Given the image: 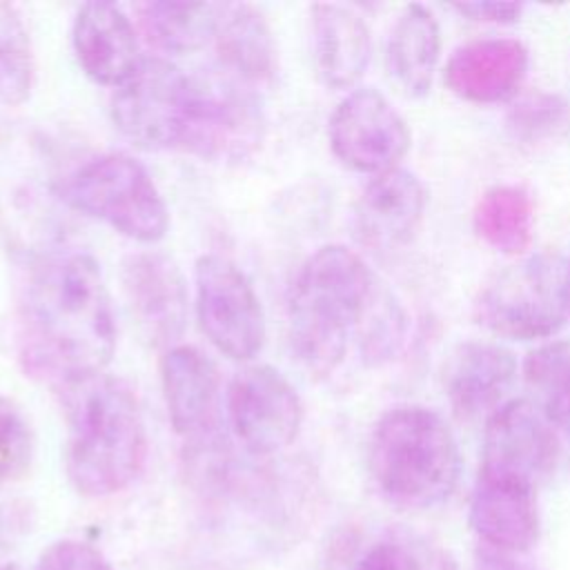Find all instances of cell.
Listing matches in <instances>:
<instances>
[{
    "label": "cell",
    "instance_id": "5bb4252c",
    "mask_svg": "<svg viewBox=\"0 0 570 570\" xmlns=\"http://www.w3.org/2000/svg\"><path fill=\"white\" fill-rule=\"evenodd\" d=\"M425 207L423 180L403 167L390 169L363 187L354 205V234L372 252H394L416 234Z\"/></svg>",
    "mask_w": 570,
    "mask_h": 570
},
{
    "label": "cell",
    "instance_id": "ba28073f",
    "mask_svg": "<svg viewBox=\"0 0 570 570\" xmlns=\"http://www.w3.org/2000/svg\"><path fill=\"white\" fill-rule=\"evenodd\" d=\"M47 160L33 140H0V220L18 249L40 252L58 232L53 203H62V180L51 178Z\"/></svg>",
    "mask_w": 570,
    "mask_h": 570
},
{
    "label": "cell",
    "instance_id": "3957f363",
    "mask_svg": "<svg viewBox=\"0 0 570 570\" xmlns=\"http://www.w3.org/2000/svg\"><path fill=\"white\" fill-rule=\"evenodd\" d=\"M65 468L82 497H109L140 474L147 459L145 421L131 390L94 374L65 385Z\"/></svg>",
    "mask_w": 570,
    "mask_h": 570
},
{
    "label": "cell",
    "instance_id": "44dd1931",
    "mask_svg": "<svg viewBox=\"0 0 570 570\" xmlns=\"http://www.w3.org/2000/svg\"><path fill=\"white\" fill-rule=\"evenodd\" d=\"M160 381L167 414L178 434L196 436L212 428L218 401V372L200 350L171 345L160 358Z\"/></svg>",
    "mask_w": 570,
    "mask_h": 570
},
{
    "label": "cell",
    "instance_id": "d6a6232c",
    "mask_svg": "<svg viewBox=\"0 0 570 570\" xmlns=\"http://www.w3.org/2000/svg\"><path fill=\"white\" fill-rule=\"evenodd\" d=\"M454 11L461 16L476 20V22H492V24H512L521 18L523 4L519 2H461L454 4Z\"/></svg>",
    "mask_w": 570,
    "mask_h": 570
},
{
    "label": "cell",
    "instance_id": "d4e9b609",
    "mask_svg": "<svg viewBox=\"0 0 570 570\" xmlns=\"http://www.w3.org/2000/svg\"><path fill=\"white\" fill-rule=\"evenodd\" d=\"M223 4L160 0L140 7L149 36L167 51L187 53L214 40Z\"/></svg>",
    "mask_w": 570,
    "mask_h": 570
},
{
    "label": "cell",
    "instance_id": "7402d4cb",
    "mask_svg": "<svg viewBox=\"0 0 570 570\" xmlns=\"http://www.w3.org/2000/svg\"><path fill=\"white\" fill-rule=\"evenodd\" d=\"M441 60V27L423 4H407L387 40V69L396 85L412 98L430 91Z\"/></svg>",
    "mask_w": 570,
    "mask_h": 570
},
{
    "label": "cell",
    "instance_id": "83f0119b",
    "mask_svg": "<svg viewBox=\"0 0 570 570\" xmlns=\"http://www.w3.org/2000/svg\"><path fill=\"white\" fill-rule=\"evenodd\" d=\"M352 570H456V563L428 539L396 534L374 543Z\"/></svg>",
    "mask_w": 570,
    "mask_h": 570
},
{
    "label": "cell",
    "instance_id": "277c9868",
    "mask_svg": "<svg viewBox=\"0 0 570 570\" xmlns=\"http://www.w3.org/2000/svg\"><path fill=\"white\" fill-rule=\"evenodd\" d=\"M367 463L379 492L405 510L443 503L456 488L461 454L445 419L425 405H396L376 421Z\"/></svg>",
    "mask_w": 570,
    "mask_h": 570
},
{
    "label": "cell",
    "instance_id": "603a6c76",
    "mask_svg": "<svg viewBox=\"0 0 570 570\" xmlns=\"http://www.w3.org/2000/svg\"><path fill=\"white\" fill-rule=\"evenodd\" d=\"M218 56L245 82H265L276 67V47L265 18L249 4H223L214 36Z\"/></svg>",
    "mask_w": 570,
    "mask_h": 570
},
{
    "label": "cell",
    "instance_id": "f546056e",
    "mask_svg": "<svg viewBox=\"0 0 570 570\" xmlns=\"http://www.w3.org/2000/svg\"><path fill=\"white\" fill-rule=\"evenodd\" d=\"M33 445V430L24 410L13 399L0 396V481L13 483L27 476Z\"/></svg>",
    "mask_w": 570,
    "mask_h": 570
},
{
    "label": "cell",
    "instance_id": "ffe728a7",
    "mask_svg": "<svg viewBox=\"0 0 570 570\" xmlns=\"http://www.w3.org/2000/svg\"><path fill=\"white\" fill-rule=\"evenodd\" d=\"M370 29L356 11L334 2L312 7V58L325 87H354L370 65Z\"/></svg>",
    "mask_w": 570,
    "mask_h": 570
},
{
    "label": "cell",
    "instance_id": "8fae6325",
    "mask_svg": "<svg viewBox=\"0 0 570 570\" xmlns=\"http://www.w3.org/2000/svg\"><path fill=\"white\" fill-rule=\"evenodd\" d=\"M330 147L352 171L379 176L396 169L412 134L403 116L376 89L350 91L330 116Z\"/></svg>",
    "mask_w": 570,
    "mask_h": 570
},
{
    "label": "cell",
    "instance_id": "7a4b0ae2",
    "mask_svg": "<svg viewBox=\"0 0 570 570\" xmlns=\"http://www.w3.org/2000/svg\"><path fill=\"white\" fill-rule=\"evenodd\" d=\"M379 287L367 263L345 245H325L301 265L287 301V336L307 372L325 376L341 365Z\"/></svg>",
    "mask_w": 570,
    "mask_h": 570
},
{
    "label": "cell",
    "instance_id": "d6986e66",
    "mask_svg": "<svg viewBox=\"0 0 570 570\" xmlns=\"http://www.w3.org/2000/svg\"><path fill=\"white\" fill-rule=\"evenodd\" d=\"M71 42L80 69L105 87H120L142 60L131 20L111 2H85L73 18Z\"/></svg>",
    "mask_w": 570,
    "mask_h": 570
},
{
    "label": "cell",
    "instance_id": "8992f818",
    "mask_svg": "<svg viewBox=\"0 0 570 570\" xmlns=\"http://www.w3.org/2000/svg\"><path fill=\"white\" fill-rule=\"evenodd\" d=\"M474 318L488 332L512 341L554 336L568 321L563 269L548 256L510 265L479 292Z\"/></svg>",
    "mask_w": 570,
    "mask_h": 570
},
{
    "label": "cell",
    "instance_id": "836d02e7",
    "mask_svg": "<svg viewBox=\"0 0 570 570\" xmlns=\"http://www.w3.org/2000/svg\"><path fill=\"white\" fill-rule=\"evenodd\" d=\"M474 570H521L519 566H514L505 554L499 552H481Z\"/></svg>",
    "mask_w": 570,
    "mask_h": 570
},
{
    "label": "cell",
    "instance_id": "5b68a950",
    "mask_svg": "<svg viewBox=\"0 0 570 570\" xmlns=\"http://www.w3.org/2000/svg\"><path fill=\"white\" fill-rule=\"evenodd\" d=\"M67 207L98 218L138 243H156L169 229L167 205L147 169L127 154H105L60 183Z\"/></svg>",
    "mask_w": 570,
    "mask_h": 570
},
{
    "label": "cell",
    "instance_id": "9a60e30c",
    "mask_svg": "<svg viewBox=\"0 0 570 570\" xmlns=\"http://www.w3.org/2000/svg\"><path fill=\"white\" fill-rule=\"evenodd\" d=\"M122 285L142 336L151 345H171L187 321V287L178 265L158 252L134 254L122 265Z\"/></svg>",
    "mask_w": 570,
    "mask_h": 570
},
{
    "label": "cell",
    "instance_id": "6da1fadb",
    "mask_svg": "<svg viewBox=\"0 0 570 570\" xmlns=\"http://www.w3.org/2000/svg\"><path fill=\"white\" fill-rule=\"evenodd\" d=\"M20 361L60 383L102 374L116 352V316L100 265L82 252H49L33 267L18 314Z\"/></svg>",
    "mask_w": 570,
    "mask_h": 570
},
{
    "label": "cell",
    "instance_id": "52a82bcc",
    "mask_svg": "<svg viewBox=\"0 0 570 570\" xmlns=\"http://www.w3.org/2000/svg\"><path fill=\"white\" fill-rule=\"evenodd\" d=\"M196 102V78L163 58H142L116 89L111 118L134 145L160 151L180 149Z\"/></svg>",
    "mask_w": 570,
    "mask_h": 570
},
{
    "label": "cell",
    "instance_id": "ac0fdd59",
    "mask_svg": "<svg viewBox=\"0 0 570 570\" xmlns=\"http://www.w3.org/2000/svg\"><path fill=\"white\" fill-rule=\"evenodd\" d=\"M470 528L494 552H528L539 541L537 490L517 481L479 474L470 497Z\"/></svg>",
    "mask_w": 570,
    "mask_h": 570
},
{
    "label": "cell",
    "instance_id": "1f68e13d",
    "mask_svg": "<svg viewBox=\"0 0 570 570\" xmlns=\"http://www.w3.org/2000/svg\"><path fill=\"white\" fill-rule=\"evenodd\" d=\"M36 570H114V566L96 546L80 539H60L42 550Z\"/></svg>",
    "mask_w": 570,
    "mask_h": 570
},
{
    "label": "cell",
    "instance_id": "484cf974",
    "mask_svg": "<svg viewBox=\"0 0 570 570\" xmlns=\"http://www.w3.org/2000/svg\"><path fill=\"white\" fill-rule=\"evenodd\" d=\"M525 383L539 392L552 425L570 436V343L554 341L532 350L523 363Z\"/></svg>",
    "mask_w": 570,
    "mask_h": 570
},
{
    "label": "cell",
    "instance_id": "f1b7e54d",
    "mask_svg": "<svg viewBox=\"0 0 570 570\" xmlns=\"http://www.w3.org/2000/svg\"><path fill=\"white\" fill-rule=\"evenodd\" d=\"M403 336H405V312L387 289L379 287L356 336L363 361L370 365H379L392 358L399 352Z\"/></svg>",
    "mask_w": 570,
    "mask_h": 570
},
{
    "label": "cell",
    "instance_id": "d590c367",
    "mask_svg": "<svg viewBox=\"0 0 570 570\" xmlns=\"http://www.w3.org/2000/svg\"><path fill=\"white\" fill-rule=\"evenodd\" d=\"M0 570H22L18 563H7V566H0Z\"/></svg>",
    "mask_w": 570,
    "mask_h": 570
},
{
    "label": "cell",
    "instance_id": "4fadbf2b",
    "mask_svg": "<svg viewBox=\"0 0 570 570\" xmlns=\"http://www.w3.org/2000/svg\"><path fill=\"white\" fill-rule=\"evenodd\" d=\"M263 136L256 100L232 82L196 78V102L183 140V151L212 163H234L249 156Z\"/></svg>",
    "mask_w": 570,
    "mask_h": 570
},
{
    "label": "cell",
    "instance_id": "7c38bea8",
    "mask_svg": "<svg viewBox=\"0 0 570 570\" xmlns=\"http://www.w3.org/2000/svg\"><path fill=\"white\" fill-rule=\"evenodd\" d=\"M227 412L236 436L256 454L287 448L303 423L296 387L269 365L245 367L232 379Z\"/></svg>",
    "mask_w": 570,
    "mask_h": 570
},
{
    "label": "cell",
    "instance_id": "e575fe53",
    "mask_svg": "<svg viewBox=\"0 0 570 570\" xmlns=\"http://www.w3.org/2000/svg\"><path fill=\"white\" fill-rule=\"evenodd\" d=\"M563 305H566V316L570 321V263L563 269Z\"/></svg>",
    "mask_w": 570,
    "mask_h": 570
},
{
    "label": "cell",
    "instance_id": "2e32d148",
    "mask_svg": "<svg viewBox=\"0 0 570 570\" xmlns=\"http://www.w3.org/2000/svg\"><path fill=\"white\" fill-rule=\"evenodd\" d=\"M530 53L514 38H483L461 45L448 60L445 87L474 105L508 102L521 89Z\"/></svg>",
    "mask_w": 570,
    "mask_h": 570
},
{
    "label": "cell",
    "instance_id": "cb8c5ba5",
    "mask_svg": "<svg viewBox=\"0 0 570 570\" xmlns=\"http://www.w3.org/2000/svg\"><path fill=\"white\" fill-rule=\"evenodd\" d=\"M476 236L505 256H521L534 236V200L521 185H494L472 212Z\"/></svg>",
    "mask_w": 570,
    "mask_h": 570
},
{
    "label": "cell",
    "instance_id": "e0dca14e",
    "mask_svg": "<svg viewBox=\"0 0 570 570\" xmlns=\"http://www.w3.org/2000/svg\"><path fill=\"white\" fill-rule=\"evenodd\" d=\"M517 381L514 354L490 341H465L454 347L443 367V390L459 419L490 416L505 403Z\"/></svg>",
    "mask_w": 570,
    "mask_h": 570
},
{
    "label": "cell",
    "instance_id": "30bf717a",
    "mask_svg": "<svg viewBox=\"0 0 570 570\" xmlns=\"http://www.w3.org/2000/svg\"><path fill=\"white\" fill-rule=\"evenodd\" d=\"M557 461V428L532 401L508 399L485 419L479 474L539 490L554 474Z\"/></svg>",
    "mask_w": 570,
    "mask_h": 570
},
{
    "label": "cell",
    "instance_id": "4dcf8cb0",
    "mask_svg": "<svg viewBox=\"0 0 570 570\" xmlns=\"http://www.w3.org/2000/svg\"><path fill=\"white\" fill-rule=\"evenodd\" d=\"M568 114V105L557 96H534L514 107L510 116V127L517 136L537 140L541 136L552 134L559 125H563Z\"/></svg>",
    "mask_w": 570,
    "mask_h": 570
},
{
    "label": "cell",
    "instance_id": "4316f807",
    "mask_svg": "<svg viewBox=\"0 0 570 570\" xmlns=\"http://www.w3.org/2000/svg\"><path fill=\"white\" fill-rule=\"evenodd\" d=\"M36 80V60L29 31L18 9L0 2V105L16 107L29 100Z\"/></svg>",
    "mask_w": 570,
    "mask_h": 570
},
{
    "label": "cell",
    "instance_id": "9c48e42d",
    "mask_svg": "<svg viewBox=\"0 0 570 570\" xmlns=\"http://www.w3.org/2000/svg\"><path fill=\"white\" fill-rule=\"evenodd\" d=\"M196 314L209 343L234 361H247L265 343V314L249 278L218 254L196 263Z\"/></svg>",
    "mask_w": 570,
    "mask_h": 570
}]
</instances>
